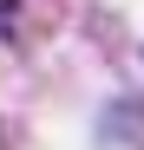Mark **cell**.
<instances>
[{
  "label": "cell",
  "instance_id": "1",
  "mask_svg": "<svg viewBox=\"0 0 144 150\" xmlns=\"http://www.w3.org/2000/svg\"><path fill=\"white\" fill-rule=\"evenodd\" d=\"M13 13H20V0H0V33L13 26Z\"/></svg>",
  "mask_w": 144,
  "mask_h": 150
}]
</instances>
